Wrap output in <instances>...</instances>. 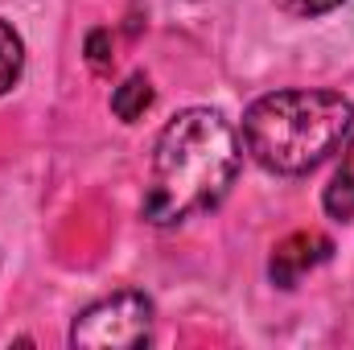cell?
Returning <instances> with one entry per match:
<instances>
[{"instance_id":"7","label":"cell","mask_w":354,"mask_h":350,"mask_svg":"<svg viewBox=\"0 0 354 350\" xmlns=\"http://www.w3.org/2000/svg\"><path fill=\"white\" fill-rule=\"evenodd\" d=\"M21 66H25V46L17 37V29L8 21H0V95L21 79Z\"/></svg>"},{"instance_id":"9","label":"cell","mask_w":354,"mask_h":350,"mask_svg":"<svg viewBox=\"0 0 354 350\" xmlns=\"http://www.w3.org/2000/svg\"><path fill=\"white\" fill-rule=\"evenodd\" d=\"M342 0H276V8H284L288 17H322L330 8H338Z\"/></svg>"},{"instance_id":"1","label":"cell","mask_w":354,"mask_h":350,"mask_svg":"<svg viewBox=\"0 0 354 350\" xmlns=\"http://www.w3.org/2000/svg\"><path fill=\"white\" fill-rule=\"evenodd\" d=\"M235 174H239L235 128L210 107H185L157 136L140 210L153 227L185 223L218 206Z\"/></svg>"},{"instance_id":"6","label":"cell","mask_w":354,"mask_h":350,"mask_svg":"<svg viewBox=\"0 0 354 350\" xmlns=\"http://www.w3.org/2000/svg\"><path fill=\"white\" fill-rule=\"evenodd\" d=\"M149 107H153V83H149V75L124 79V83L115 87V95H111V111H115L124 124H136Z\"/></svg>"},{"instance_id":"8","label":"cell","mask_w":354,"mask_h":350,"mask_svg":"<svg viewBox=\"0 0 354 350\" xmlns=\"http://www.w3.org/2000/svg\"><path fill=\"white\" fill-rule=\"evenodd\" d=\"M87 62L95 71H111L115 54H111V33L107 29H91L87 33Z\"/></svg>"},{"instance_id":"3","label":"cell","mask_w":354,"mask_h":350,"mask_svg":"<svg viewBox=\"0 0 354 350\" xmlns=\"http://www.w3.org/2000/svg\"><path fill=\"white\" fill-rule=\"evenodd\" d=\"M149 342H153V301L132 288L95 301L71 326V347L83 350H136Z\"/></svg>"},{"instance_id":"4","label":"cell","mask_w":354,"mask_h":350,"mask_svg":"<svg viewBox=\"0 0 354 350\" xmlns=\"http://www.w3.org/2000/svg\"><path fill=\"white\" fill-rule=\"evenodd\" d=\"M330 252H334V243L322 231H297L276 243V252L268 260V276L276 288H297V280L322 260H330Z\"/></svg>"},{"instance_id":"2","label":"cell","mask_w":354,"mask_h":350,"mask_svg":"<svg viewBox=\"0 0 354 350\" xmlns=\"http://www.w3.org/2000/svg\"><path fill=\"white\" fill-rule=\"evenodd\" d=\"M354 124V107L338 91H272L243 111V149L256 165L297 177L322 165Z\"/></svg>"},{"instance_id":"5","label":"cell","mask_w":354,"mask_h":350,"mask_svg":"<svg viewBox=\"0 0 354 350\" xmlns=\"http://www.w3.org/2000/svg\"><path fill=\"white\" fill-rule=\"evenodd\" d=\"M326 210L334 214V219H354V136L351 145L342 149V165H338V174L334 181L326 185Z\"/></svg>"}]
</instances>
